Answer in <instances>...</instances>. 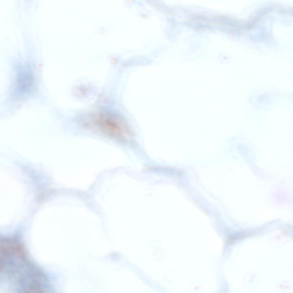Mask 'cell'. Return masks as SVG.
Returning <instances> with one entry per match:
<instances>
[{
  "label": "cell",
  "instance_id": "6da1fadb",
  "mask_svg": "<svg viewBox=\"0 0 293 293\" xmlns=\"http://www.w3.org/2000/svg\"><path fill=\"white\" fill-rule=\"evenodd\" d=\"M86 127L111 139L122 141L127 133L125 123L115 116L100 115L89 119L85 124Z\"/></svg>",
  "mask_w": 293,
  "mask_h": 293
}]
</instances>
